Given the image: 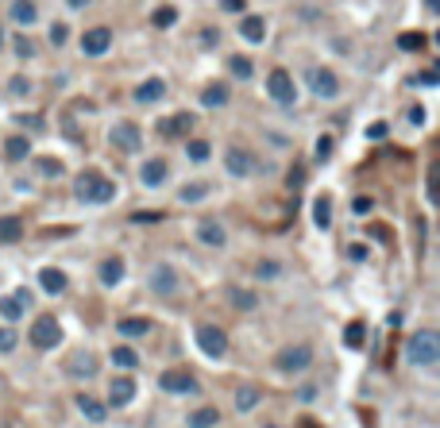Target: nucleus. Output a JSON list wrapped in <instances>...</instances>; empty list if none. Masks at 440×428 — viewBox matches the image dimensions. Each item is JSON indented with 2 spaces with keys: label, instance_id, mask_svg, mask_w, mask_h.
Segmentation results:
<instances>
[{
  "label": "nucleus",
  "instance_id": "obj_1",
  "mask_svg": "<svg viewBox=\"0 0 440 428\" xmlns=\"http://www.w3.org/2000/svg\"><path fill=\"white\" fill-rule=\"evenodd\" d=\"M74 193L89 204H108L116 197V185H112V178L101 174V170H81V174L74 178Z\"/></svg>",
  "mask_w": 440,
  "mask_h": 428
},
{
  "label": "nucleus",
  "instance_id": "obj_2",
  "mask_svg": "<svg viewBox=\"0 0 440 428\" xmlns=\"http://www.w3.org/2000/svg\"><path fill=\"white\" fill-rule=\"evenodd\" d=\"M440 359V336L432 328H417L406 343V363L410 367H432Z\"/></svg>",
  "mask_w": 440,
  "mask_h": 428
},
{
  "label": "nucleus",
  "instance_id": "obj_3",
  "mask_svg": "<svg viewBox=\"0 0 440 428\" xmlns=\"http://www.w3.org/2000/svg\"><path fill=\"white\" fill-rule=\"evenodd\" d=\"M266 93H271V100H274V105H282V108L297 105V85H293L290 69H282V66L266 74Z\"/></svg>",
  "mask_w": 440,
  "mask_h": 428
},
{
  "label": "nucleus",
  "instance_id": "obj_4",
  "mask_svg": "<svg viewBox=\"0 0 440 428\" xmlns=\"http://www.w3.org/2000/svg\"><path fill=\"white\" fill-rule=\"evenodd\" d=\"M31 343H35L39 351L59 347V343H62V324H59V317L39 312V317H35V324H31Z\"/></svg>",
  "mask_w": 440,
  "mask_h": 428
},
{
  "label": "nucleus",
  "instance_id": "obj_5",
  "mask_svg": "<svg viewBox=\"0 0 440 428\" xmlns=\"http://www.w3.org/2000/svg\"><path fill=\"white\" fill-rule=\"evenodd\" d=\"M197 347L205 351L209 359H220L228 351V336L220 324H197Z\"/></svg>",
  "mask_w": 440,
  "mask_h": 428
},
{
  "label": "nucleus",
  "instance_id": "obj_6",
  "mask_svg": "<svg viewBox=\"0 0 440 428\" xmlns=\"http://www.w3.org/2000/svg\"><path fill=\"white\" fill-rule=\"evenodd\" d=\"M309 363H313V347H309V343H293V347L278 351L274 367L282 370V374H297V370H305Z\"/></svg>",
  "mask_w": 440,
  "mask_h": 428
},
{
  "label": "nucleus",
  "instance_id": "obj_7",
  "mask_svg": "<svg viewBox=\"0 0 440 428\" xmlns=\"http://www.w3.org/2000/svg\"><path fill=\"white\" fill-rule=\"evenodd\" d=\"M66 374H70V378H97V374H101V359L93 355V351H85V347L70 351Z\"/></svg>",
  "mask_w": 440,
  "mask_h": 428
},
{
  "label": "nucleus",
  "instance_id": "obj_8",
  "mask_svg": "<svg viewBox=\"0 0 440 428\" xmlns=\"http://www.w3.org/2000/svg\"><path fill=\"white\" fill-rule=\"evenodd\" d=\"M309 89H313L321 100L340 97V78H336V69H328V66H313V69H309Z\"/></svg>",
  "mask_w": 440,
  "mask_h": 428
},
{
  "label": "nucleus",
  "instance_id": "obj_9",
  "mask_svg": "<svg viewBox=\"0 0 440 428\" xmlns=\"http://www.w3.org/2000/svg\"><path fill=\"white\" fill-rule=\"evenodd\" d=\"M224 170L232 178H251L255 174V155L247 147H228L224 151Z\"/></svg>",
  "mask_w": 440,
  "mask_h": 428
},
{
  "label": "nucleus",
  "instance_id": "obj_10",
  "mask_svg": "<svg viewBox=\"0 0 440 428\" xmlns=\"http://www.w3.org/2000/svg\"><path fill=\"white\" fill-rule=\"evenodd\" d=\"M112 147H120L124 155H136V151H143V131L124 120V124L112 127Z\"/></svg>",
  "mask_w": 440,
  "mask_h": 428
},
{
  "label": "nucleus",
  "instance_id": "obj_11",
  "mask_svg": "<svg viewBox=\"0 0 440 428\" xmlns=\"http://www.w3.org/2000/svg\"><path fill=\"white\" fill-rule=\"evenodd\" d=\"M147 286L155 293H163V297H170V293L178 290V270L170 263H155L151 266V278H147Z\"/></svg>",
  "mask_w": 440,
  "mask_h": 428
},
{
  "label": "nucleus",
  "instance_id": "obj_12",
  "mask_svg": "<svg viewBox=\"0 0 440 428\" xmlns=\"http://www.w3.org/2000/svg\"><path fill=\"white\" fill-rule=\"evenodd\" d=\"M158 389H167V394H193L197 378L189 370H163L158 374Z\"/></svg>",
  "mask_w": 440,
  "mask_h": 428
},
{
  "label": "nucleus",
  "instance_id": "obj_13",
  "mask_svg": "<svg viewBox=\"0 0 440 428\" xmlns=\"http://www.w3.org/2000/svg\"><path fill=\"white\" fill-rule=\"evenodd\" d=\"M108 47H112V31L108 28H89L81 35V54H89V58H101Z\"/></svg>",
  "mask_w": 440,
  "mask_h": 428
},
{
  "label": "nucleus",
  "instance_id": "obj_14",
  "mask_svg": "<svg viewBox=\"0 0 440 428\" xmlns=\"http://www.w3.org/2000/svg\"><path fill=\"white\" fill-rule=\"evenodd\" d=\"M139 178H143V185H151V189H158V185L170 178V166L167 158H147L143 166H139Z\"/></svg>",
  "mask_w": 440,
  "mask_h": 428
},
{
  "label": "nucleus",
  "instance_id": "obj_15",
  "mask_svg": "<svg viewBox=\"0 0 440 428\" xmlns=\"http://www.w3.org/2000/svg\"><path fill=\"white\" fill-rule=\"evenodd\" d=\"M167 97V81L163 78H147V81H139L136 85V100L139 105H155V100H163Z\"/></svg>",
  "mask_w": 440,
  "mask_h": 428
},
{
  "label": "nucleus",
  "instance_id": "obj_16",
  "mask_svg": "<svg viewBox=\"0 0 440 428\" xmlns=\"http://www.w3.org/2000/svg\"><path fill=\"white\" fill-rule=\"evenodd\" d=\"M136 398V378H112L108 382V405H127V401Z\"/></svg>",
  "mask_w": 440,
  "mask_h": 428
},
{
  "label": "nucleus",
  "instance_id": "obj_17",
  "mask_svg": "<svg viewBox=\"0 0 440 428\" xmlns=\"http://www.w3.org/2000/svg\"><path fill=\"white\" fill-rule=\"evenodd\" d=\"M240 35H244V43L259 47V43L266 39V20L263 16H244V20H240Z\"/></svg>",
  "mask_w": 440,
  "mask_h": 428
},
{
  "label": "nucleus",
  "instance_id": "obj_18",
  "mask_svg": "<svg viewBox=\"0 0 440 428\" xmlns=\"http://www.w3.org/2000/svg\"><path fill=\"white\" fill-rule=\"evenodd\" d=\"M197 239H201L205 247H224L228 244L224 224H216V220H201V224H197Z\"/></svg>",
  "mask_w": 440,
  "mask_h": 428
},
{
  "label": "nucleus",
  "instance_id": "obj_19",
  "mask_svg": "<svg viewBox=\"0 0 440 428\" xmlns=\"http://www.w3.org/2000/svg\"><path fill=\"white\" fill-rule=\"evenodd\" d=\"M8 16L20 23V28H31V23L39 20V4H35V0H12Z\"/></svg>",
  "mask_w": 440,
  "mask_h": 428
},
{
  "label": "nucleus",
  "instance_id": "obj_20",
  "mask_svg": "<svg viewBox=\"0 0 440 428\" xmlns=\"http://www.w3.org/2000/svg\"><path fill=\"white\" fill-rule=\"evenodd\" d=\"M23 309H28V290L12 293V297H0V317H4L8 324H12V321H20Z\"/></svg>",
  "mask_w": 440,
  "mask_h": 428
},
{
  "label": "nucleus",
  "instance_id": "obj_21",
  "mask_svg": "<svg viewBox=\"0 0 440 428\" xmlns=\"http://www.w3.org/2000/svg\"><path fill=\"white\" fill-rule=\"evenodd\" d=\"M228 100H232V93H228L224 81H209V85L201 89V105L205 108H224Z\"/></svg>",
  "mask_w": 440,
  "mask_h": 428
},
{
  "label": "nucleus",
  "instance_id": "obj_22",
  "mask_svg": "<svg viewBox=\"0 0 440 428\" xmlns=\"http://www.w3.org/2000/svg\"><path fill=\"white\" fill-rule=\"evenodd\" d=\"M39 286H43L47 293H54V297H59V293L70 286V278L59 270V266H43V270H39Z\"/></svg>",
  "mask_w": 440,
  "mask_h": 428
},
{
  "label": "nucleus",
  "instance_id": "obj_23",
  "mask_svg": "<svg viewBox=\"0 0 440 428\" xmlns=\"http://www.w3.org/2000/svg\"><path fill=\"white\" fill-rule=\"evenodd\" d=\"M189 127H193V116H189V112H178V116H170V120H158V136L174 139V136H182V131H189Z\"/></svg>",
  "mask_w": 440,
  "mask_h": 428
},
{
  "label": "nucleus",
  "instance_id": "obj_24",
  "mask_svg": "<svg viewBox=\"0 0 440 428\" xmlns=\"http://www.w3.org/2000/svg\"><path fill=\"white\" fill-rule=\"evenodd\" d=\"M120 278H124V259L120 255L101 259V286H120Z\"/></svg>",
  "mask_w": 440,
  "mask_h": 428
},
{
  "label": "nucleus",
  "instance_id": "obj_25",
  "mask_svg": "<svg viewBox=\"0 0 440 428\" xmlns=\"http://www.w3.org/2000/svg\"><path fill=\"white\" fill-rule=\"evenodd\" d=\"M28 155H31V139L28 136H8L4 139V158H8V162H23Z\"/></svg>",
  "mask_w": 440,
  "mask_h": 428
},
{
  "label": "nucleus",
  "instance_id": "obj_26",
  "mask_svg": "<svg viewBox=\"0 0 440 428\" xmlns=\"http://www.w3.org/2000/svg\"><path fill=\"white\" fill-rule=\"evenodd\" d=\"M313 224L321 228V232H328V228H333V197H328V193H321L313 201Z\"/></svg>",
  "mask_w": 440,
  "mask_h": 428
},
{
  "label": "nucleus",
  "instance_id": "obj_27",
  "mask_svg": "<svg viewBox=\"0 0 440 428\" xmlns=\"http://www.w3.org/2000/svg\"><path fill=\"white\" fill-rule=\"evenodd\" d=\"M186 425L189 428H216V425H220V409H213V405L193 409V413L186 417Z\"/></svg>",
  "mask_w": 440,
  "mask_h": 428
},
{
  "label": "nucleus",
  "instance_id": "obj_28",
  "mask_svg": "<svg viewBox=\"0 0 440 428\" xmlns=\"http://www.w3.org/2000/svg\"><path fill=\"white\" fill-rule=\"evenodd\" d=\"M20 239H23L20 216H0V244H20Z\"/></svg>",
  "mask_w": 440,
  "mask_h": 428
},
{
  "label": "nucleus",
  "instance_id": "obj_29",
  "mask_svg": "<svg viewBox=\"0 0 440 428\" xmlns=\"http://www.w3.org/2000/svg\"><path fill=\"white\" fill-rule=\"evenodd\" d=\"M116 328H120V336H124V340H139V336H147V332H151V321H143V317H124Z\"/></svg>",
  "mask_w": 440,
  "mask_h": 428
},
{
  "label": "nucleus",
  "instance_id": "obj_30",
  "mask_svg": "<svg viewBox=\"0 0 440 428\" xmlns=\"http://www.w3.org/2000/svg\"><path fill=\"white\" fill-rule=\"evenodd\" d=\"M228 301L235 305V309H255L259 305V293H251V290H244V286H228Z\"/></svg>",
  "mask_w": 440,
  "mask_h": 428
},
{
  "label": "nucleus",
  "instance_id": "obj_31",
  "mask_svg": "<svg viewBox=\"0 0 440 428\" xmlns=\"http://www.w3.org/2000/svg\"><path fill=\"white\" fill-rule=\"evenodd\" d=\"M228 69H232L235 81H247L255 74V62L247 58V54H232V58H228Z\"/></svg>",
  "mask_w": 440,
  "mask_h": 428
},
{
  "label": "nucleus",
  "instance_id": "obj_32",
  "mask_svg": "<svg viewBox=\"0 0 440 428\" xmlns=\"http://www.w3.org/2000/svg\"><path fill=\"white\" fill-rule=\"evenodd\" d=\"M78 409H81V413H85L89 420H105V413H108V409L101 405L97 398H89V394H78Z\"/></svg>",
  "mask_w": 440,
  "mask_h": 428
},
{
  "label": "nucleus",
  "instance_id": "obj_33",
  "mask_svg": "<svg viewBox=\"0 0 440 428\" xmlns=\"http://www.w3.org/2000/svg\"><path fill=\"white\" fill-rule=\"evenodd\" d=\"M255 405H259V389H255V386H240V389H235V409H240V413H251Z\"/></svg>",
  "mask_w": 440,
  "mask_h": 428
},
{
  "label": "nucleus",
  "instance_id": "obj_34",
  "mask_svg": "<svg viewBox=\"0 0 440 428\" xmlns=\"http://www.w3.org/2000/svg\"><path fill=\"white\" fill-rule=\"evenodd\" d=\"M425 43H429V39H425L421 31H401V35H398V47L406 50V54H417V50H425Z\"/></svg>",
  "mask_w": 440,
  "mask_h": 428
},
{
  "label": "nucleus",
  "instance_id": "obj_35",
  "mask_svg": "<svg viewBox=\"0 0 440 428\" xmlns=\"http://www.w3.org/2000/svg\"><path fill=\"white\" fill-rule=\"evenodd\" d=\"M363 340H367V328H363V321H352L348 328H344V343H348L352 351H359Z\"/></svg>",
  "mask_w": 440,
  "mask_h": 428
},
{
  "label": "nucleus",
  "instance_id": "obj_36",
  "mask_svg": "<svg viewBox=\"0 0 440 428\" xmlns=\"http://www.w3.org/2000/svg\"><path fill=\"white\" fill-rule=\"evenodd\" d=\"M112 363H116L120 370H136L139 355H136V347H112Z\"/></svg>",
  "mask_w": 440,
  "mask_h": 428
},
{
  "label": "nucleus",
  "instance_id": "obj_37",
  "mask_svg": "<svg viewBox=\"0 0 440 428\" xmlns=\"http://www.w3.org/2000/svg\"><path fill=\"white\" fill-rule=\"evenodd\" d=\"M186 155H189V162H209L213 147H209V139H189V143H186Z\"/></svg>",
  "mask_w": 440,
  "mask_h": 428
},
{
  "label": "nucleus",
  "instance_id": "obj_38",
  "mask_svg": "<svg viewBox=\"0 0 440 428\" xmlns=\"http://www.w3.org/2000/svg\"><path fill=\"white\" fill-rule=\"evenodd\" d=\"M151 23H155V28H174V23H178V8H174V4L155 8V12H151Z\"/></svg>",
  "mask_w": 440,
  "mask_h": 428
},
{
  "label": "nucleus",
  "instance_id": "obj_39",
  "mask_svg": "<svg viewBox=\"0 0 440 428\" xmlns=\"http://www.w3.org/2000/svg\"><path fill=\"white\" fill-rule=\"evenodd\" d=\"M205 193H209V185H201V182H189V185H182V201L186 204H197V201H205Z\"/></svg>",
  "mask_w": 440,
  "mask_h": 428
},
{
  "label": "nucleus",
  "instance_id": "obj_40",
  "mask_svg": "<svg viewBox=\"0 0 440 428\" xmlns=\"http://www.w3.org/2000/svg\"><path fill=\"white\" fill-rule=\"evenodd\" d=\"M35 170H39V174L43 178H62V162H59V158H39V162H35Z\"/></svg>",
  "mask_w": 440,
  "mask_h": 428
},
{
  "label": "nucleus",
  "instance_id": "obj_41",
  "mask_svg": "<svg viewBox=\"0 0 440 428\" xmlns=\"http://www.w3.org/2000/svg\"><path fill=\"white\" fill-rule=\"evenodd\" d=\"M8 93H12V97H28V93H31V78H23V74L8 78Z\"/></svg>",
  "mask_w": 440,
  "mask_h": 428
},
{
  "label": "nucleus",
  "instance_id": "obj_42",
  "mask_svg": "<svg viewBox=\"0 0 440 428\" xmlns=\"http://www.w3.org/2000/svg\"><path fill=\"white\" fill-rule=\"evenodd\" d=\"M12 47H16V54H20V58H35V43H31L28 35H16V43H12Z\"/></svg>",
  "mask_w": 440,
  "mask_h": 428
},
{
  "label": "nucleus",
  "instance_id": "obj_43",
  "mask_svg": "<svg viewBox=\"0 0 440 428\" xmlns=\"http://www.w3.org/2000/svg\"><path fill=\"white\" fill-rule=\"evenodd\" d=\"M12 347H16V332L8 324H0V355H8Z\"/></svg>",
  "mask_w": 440,
  "mask_h": 428
},
{
  "label": "nucleus",
  "instance_id": "obj_44",
  "mask_svg": "<svg viewBox=\"0 0 440 428\" xmlns=\"http://www.w3.org/2000/svg\"><path fill=\"white\" fill-rule=\"evenodd\" d=\"M66 39H70L66 23H54V28H50V43H54V47H66Z\"/></svg>",
  "mask_w": 440,
  "mask_h": 428
},
{
  "label": "nucleus",
  "instance_id": "obj_45",
  "mask_svg": "<svg viewBox=\"0 0 440 428\" xmlns=\"http://www.w3.org/2000/svg\"><path fill=\"white\" fill-rule=\"evenodd\" d=\"M163 220V213H132V224H155Z\"/></svg>",
  "mask_w": 440,
  "mask_h": 428
},
{
  "label": "nucleus",
  "instance_id": "obj_46",
  "mask_svg": "<svg viewBox=\"0 0 440 428\" xmlns=\"http://www.w3.org/2000/svg\"><path fill=\"white\" fill-rule=\"evenodd\" d=\"M437 81H440V74H437V69H425L421 78H413V85H437Z\"/></svg>",
  "mask_w": 440,
  "mask_h": 428
},
{
  "label": "nucleus",
  "instance_id": "obj_47",
  "mask_svg": "<svg viewBox=\"0 0 440 428\" xmlns=\"http://www.w3.org/2000/svg\"><path fill=\"white\" fill-rule=\"evenodd\" d=\"M386 131H390V127H386V124L379 120V124H371V127H367V139H386Z\"/></svg>",
  "mask_w": 440,
  "mask_h": 428
},
{
  "label": "nucleus",
  "instance_id": "obj_48",
  "mask_svg": "<svg viewBox=\"0 0 440 428\" xmlns=\"http://www.w3.org/2000/svg\"><path fill=\"white\" fill-rule=\"evenodd\" d=\"M348 259H352V263H363V259H367V247H363V244H352V247H348Z\"/></svg>",
  "mask_w": 440,
  "mask_h": 428
},
{
  "label": "nucleus",
  "instance_id": "obj_49",
  "mask_svg": "<svg viewBox=\"0 0 440 428\" xmlns=\"http://www.w3.org/2000/svg\"><path fill=\"white\" fill-rule=\"evenodd\" d=\"M333 155V139L324 136V139H317V158H328Z\"/></svg>",
  "mask_w": 440,
  "mask_h": 428
},
{
  "label": "nucleus",
  "instance_id": "obj_50",
  "mask_svg": "<svg viewBox=\"0 0 440 428\" xmlns=\"http://www.w3.org/2000/svg\"><path fill=\"white\" fill-rule=\"evenodd\" d=\"M406 120H413V124H425V108H406Z\"/></svg>",
  "mask_w": 440,
  "mask_h": 428
},
{
  "label": "nucleus",
  "instance_id": "obj_51",
  "mask_svg": "<svg viewBox=\"0 0 440 428\" xmlns=\"http://www.w3.org/2000/svg\"><path fill=\"white\" fill-rule=\"evenodd\" d=\"M371 197H355V204H352V208H355V213H371Z\"/></svg>",
  "mask_w": 440,
  "mask_h": 428
},
{
  "label": "nucleus",
  "instance_id": "obj_52",
  "mask_svg": "<svg viewBox=\"0 0 440 428\" xmlns=\"http://www.w3.org/2000/svg\"><path fill=\"white\" fill-rule=\"evenodd\" d=\"M216 39H220V35H216L213 28H209V31H201V47H216Z\"/></svg>",
  "mask_w": 440,
  "mask_h": 428
},
{
  "label": "nucleus",
  "instance_id": "obj_53",
  "mask_svg": "<svg viewBox=\"0 0 440 428\" xmlns=\"http://www.w3.org/2000/svg\"><path fill=\"white\" fill-rule=\"evenodd\" d=\"M244 8H247L244 0H224V12H232V16H240Z\"/></svg>",
  "mask_w": 440,
  "mask_h": 428
},
{
  "label": "nucleus",
  "instance_id": "obj_54",
  "mask_svg": "<svg viewBox=\"0 0 440 428\" xmlns=\"http://www.w3.org/2000/svg\"><path fill=\"white\" fill-rule=\"evenodd\" d=\"M259 274H263V278H274V274H278V263H263V266H259Z\"/></svg>",
  "mask_w": 440,
  "mask_h": 428
},
{
  "label": "nucleus",
  "instance_id": "obj_55",
  "mask_svg": "<svg viewBox=\"0 0 440 428\" xmlns=\"http://www.w3.org/2000/svg\"><path fill=\"white\" fill-rule=\"evenodd\" d=\"M23 127H43V116H20Z\"/></svg>",
  "mask_w": 440,
  "mask_h": 428
},
{
  "label": "nucleus",
  "instance_id": "obj_56",
  "mask_svg": "<svg viewBox=\"0 0 440 428\" xmlns=\"http://www.w3.org/2000/svg\"><path fill=\"white\" fill-rule=\"evenodd\" d=\"M66 4H70V8H85L89 0H66Z\"/></svg>",
  "mask_w": 440,
  "mask_h": 428
},
{
  "label": "nucleus",
  "instance_id": "obj_57",
  "mask_svg": "<svg viewBox=\"0 0 440 428\" xmlns=\"http://www.w3.org/2000/svg\"><path fill=\"white\" fill-rule=\"evenodd\" d=\"M0 50H4V28H0Z\"/></svg>",
  "mask_w": 440,
  "mask_h": 428
},
{
  "label": "nucleus",
  "instance_id": "obj_58",
  "mask_svg": "<svg viewBox=\"0 0 440 428\" xmlns=\"http://www.w3.org/2000/svg\"><path fill=\"white\" fill-rule=\"evenodd\" d=\"M266 428H278V425H266Z\"/></svg>",
  "mask_w": 440,
  "mask_h": 428
}]
</instances>
